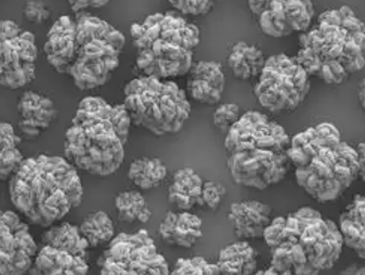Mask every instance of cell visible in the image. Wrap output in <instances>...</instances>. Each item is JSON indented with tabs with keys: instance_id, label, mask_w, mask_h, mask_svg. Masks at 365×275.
<instances>
[{
	"instance_id": "1",
	"label": "cell",
	"mask_w": 365,
	"mask_h": 275,
	"mask_svg": "<svg viewBox=\"0 0 365 275\" xmlns=\"http://www.w3.org/2000/svg\"><path fill=\"white\" fill-rule=\"evenodd\" d=\"M262 239L271 268L294 275H320L334 268L344 249L337 224L309 206L273 218Z\"/></svg>"
},
{
	"instance_id": "2",
	"label": "cell",
	"mask_w": 365,
	"mask_h": 275,
	"mask_svg": "<svg viewBox=\"0 0 365 275\" xmlns=\"http://www.w3.org/2000/svg\"><path fill=\"white\" fill-rule=\"evenodd\" d=\"M130 125L123 104L112 105L100 97L83 98L66 133L64 157L86 174H115L124 162Z\"/></svg>"
},
{
	"instance_id": "3",
	"label": "cell",
	"mask_w": 365,
	"mask_h": 275,
	"mask_svg": "<svg viewBox=\"0 0 365 275\" xmlns=\"http://www.w3.org/2000/svg\"><path fill=\"white\" fill-rule=\"evenodd\" d=\"M11 203L35 226L50 228L83 202L78 170L62 156L26 158L9 179Z\"/></svg>"
},
{
	"instance_id": "4",
	"label": "cell",
	"mask_w": 365,
	"mask_h": 275,
	"mask_svg": "<svg viewBox=\"0 0 365 275\" xmlns=\"http://www.w3.org/2000/svg\"><path fill=\"white\" fill-rule=\"evenodd\" d=\"M130 35L141 76L170 81L189 74L194 49L201 41L199 27L176 11L153 14L133 23Z\"/></svg>"
},
{
	"instance_id": "5",
	"label": "cell",
	"mask_w": 365,
	"mask_h": 275,
	"mask_svg": "<svg viewBox=\"0 0 365 275\" xmlns=\"http://www.w3.org/2000/svg\"><path fill=\"white\" fill-rule=\"evenodd\" d=\"M76 56L66 75L79 90H93L110 81L124 49V34L91 14H76Z\"/></svg>"
},
{
	"instance_id": "6",
	"label": "cell",
	"mask_w": 365,
	"mask_h": 275,
	"mask_svg": "<svg viewBox=\"0 0 365 275\" xmlns=\"http://www.w3.org/2000/svg\"><path fill=\"white\" fill-rule=\"evenodd\" d=\"M124 105L131 124L158 137L177 133L191 114L185 90L173 81L139 76L127 83Z\"/></svg>"
},
{
	"instance_id": "7",
	"label": "cell",
	"mask_w": 365,
	"mask_h": 275,
	"mask_svg": "<svg viewBox=\"0 0 365 275\" xmlns=\"http://www.w3.org/2000/svg\"><path fill=\"white\" fill-rule=\"evenodd\" d=\"M359 176L358 153L345 141L339 147H321L306 167L295 170L297 185L319 203L341 199Z\"/></svg>"
},
{
	"instance_id": "8",
	"label": "cell",
	"mask_w": 365,
	"mask_h": 275,
	"mask_svg": "<svg viewBox=\"0 0 365 275\" xmlns=\"http://www.w3.org/2000/svg\"><path fill=\"white\" fill-rule=\"evenodd\" d=\"M310 77L296 61L284 53L266 59L254 95L260 105L271 113L293 112L310 93Z\"/></svg>"
},
{
	"instance_id": "9",
	"label": "cell",
	"mask_w": 365,
	"mask_h": 275,
	"mask_svg": "<svg viewBox=\"0 0 365 275\" xmlns=\"http://www.w3.org/2000/svg\"><path fill=\"white\" fill-rule=\"evenodd\" d=\"M100 275H170L166 258L147 230L120 233L98 261Z\"/></svg>"
},
{
	"instance_id": "10",
	"label": "cell",
	"mask_w": 365,
	"mask_h": 275,
	"mask_svg": "<svg viewBox=\"0 0 365 275\" xmlns=\"http://www.w3.org/2000/svg\"><path fill=\"white\" fill-rule=\"evenodd\" d=\"M88 245L78 227L64 224L48 228L41 247L31 266L30 275H88Z\"/></svg>"
},
{
	"instance_id": "11",
	"label": "cell",
	"mask_w": 365,
	"mask_h": 275,
	"mask_svg": "<svg viewBox=\"0 0 365 275\" xmlns=\"http://www.w3.org/2000/svg\"><path fill=\"white\" fill-rule=\"evenodd\" d=\"M37 56L33 33L14 21H0V86L16 90L30 85L35 78Z\"/></svg>"
},
{
	"instance_id": "12",
	"label": "cell",
	"mask_w": 365,
	"mask_h": 275,
	"mask_svg": "<svg viewBox=\"0 0 365 275\" xmlns=\"http://www.w3.org/2000/svg\"><path fill=\"white\" fill-rule=\"evenodd\" d=\"M291 167L287 154L262 150L233 152L227 160L233 182L259 191L284 180Z\"/></svg>"
},
{
	"instance_id": "13",
	"label": "cell",
	"mask_w": 365,
	"mask_h": 275,
	"mask_svg": "<svg viewBox=\"0 0 365 275\" xmlns=\"http://www.w3.org/2000/svg\"><path fill=\"white\" fill-rule=\"evenodd\" d=\"M289 145L291 137L284 127L258 111H248L241 115L225 139V147L229 153L252 150L285 153Z\"/></svg>"
},
{
	"instance_id": "14",
	"label": "cell",
	"mask_w": 365,
	"mask_h": 275,
	"mask_svg": "<svg viewBox=\"0 0 365 275\" xmlns=\"http://www.w3.org/2000/svg\"><path fill=\"white\" fill-rule=\"evenodd\" d=\"M247 5L262 32L274 38L306 33L314 16V3L309 0H258Z\"/></svg>"
},
{
	"instance_id": "15",
	"label": "cell",
	"mask_w": 365,
	"mask_h": 275,
	"mask_svg": "<svg viewBox=\"0 0 365 275\" xmlns=\"http://www.w3.org/2000/svg\"><path fill=\"white\" fill-rule=\"evenodd\" d=\"M37 251L30 228L18 214L0 210V275H24Z\"/></svg>"
},
{
	"instance_id": "16",
	"label": "cell",
	"mask_w": 365,
	"mask_h": 275,
	"mask_svg": "<svg viewBox=\"0 0 365 275\" xmlns=\"http://www.w3.org/2000/svg\"><path fill=\"white\" fill-rule=\"evenodd\" d=\"M18 130L21 139L33 141L50 128L58 118L51 98L36 91H25L18 101Z\"/></svg>"
},
{
	"instance_id": "17",
	"label": "cell",
	"mask_w": 365,
	"mask_h": 275,
	"mask_svg": "<svg viewBox=\"0 0 365 275\" xmlns=\"http://www.w3.org/2000/svg\"><path fill=\"white\" fill-rule=\"evenodd\" d=\"M339 128L331 123H321L291 138V145L287 150V158L296 170L306 167L321 147H336L341 142Z\"/></svg>"
},
{
	"instance_id": "18",
	"label": "cell",
	"mask_w": 365,
	"mask_h": 275,
	"mask_svg": "<svg viewBox=\"0 0 365 275\" xmlns=\"http://www.w3.org/2000/svg\"><path fill=\"white\" fill-rule=\"evenodd\" d=\"M43 53L54 71L66 75L76 56L75 18L61 16L53 23L43 43Z\"/></svg>"
},
{
	"instance_id": "19",
	"label": "cell",
	"mask_w": 365,
	"mask_h": 275,
	"mask_svg": "<svg viewBox=\"0 0 365 275\" xmlns=\"http://www.w3.org/2000/svg\"><path fill=\"white\" fill-rule=\"evenodd\" d=\"M226 87V75L217 61H200L193 64L187 81V95L206 105H218Z\"/></svg>"
},
{
	"instance_id": "20",
	"label": "cell",
	"mask_w": 365,
	"mask_h": 275,
	"mask_svg": "<svg viewBox=\"0 0 365 275\" xmlns=\"http://www.w3.org/2000/svg\"><path fill=\"white\" fill-rule=\"evenodd\" d=\"M271 216V206L254 199H244L231 204L228 220L235 235L244 241L262 239L264 230L272 220Z\"/></svg>"
},
{
	"instance_id": "21",
	"label": "cell",
	"mask_w": 365,
	"mask_h": 275,
	"mask_svg": "<svg viewBox=\"0 0 365 275\" xmlns=\"http://www.w3.org/2000/svg\"><path fill=\"white\" fill-rule=\"evenodd\" d=\"M158 232L167 245L191 249L203 237V222L190 212H168Z\"/></svg>"
},
{
	"instance_id": "22",
	"label": "cell",
	"mask_w": 365,
	"mask_h": 275,
	"mask_svg": "<svg viewBox=\"0 0 365 275\" xmlns=\"http://www.w3.org/2000/svg\"><path fill=\"white\" fill-rule=\"evenodd\" d=\"M348 39L343 27L318 22V26L299 35L300 48H309L323 61H339Z\"/></svg>"
},
{
	"instance_id": "23",
	"label": "cell",
	"mask_w": 365,
	"mask_h": 275,
	"mask_svg": "<svg viewBox=\"0 0 365 275\" xmlns=\"http://www.w3.org/2000/svg\"><path fill=\"white\" fill-rule=\"evenodd\" d=\"M339 233L344 246L351 249L360 259L365 257V199L356 194L339 217Z\"/></svg>"
},
{
	"instance_id": "24",
	"label": "cell",
	"mask_w": 365,
	"mask_h": 275,
	"mask_svg": "<svg viewBox=\"0 0 365 275\" xmlns=\"http://www.w3.org/2000/svg\"><path fill=\"white\" fill-rule=\"evenodd\" d=\"M203 179L191 167L181 168L175 172L168 187V201L179 212H190L195 206L201 207Z\"/></svg>"
},
{
	"instance_id": "25",
	"label": "cell",
	"mask_w": 365,
	"mask_h": 275,
	"mask_svg": "<svg viewBox=\"0 0 365 275\" xmlns=\"http://www.w3.org/2000/svg\"><path fill=\"white\" fill-rule=\"evenodd\" d=\"M257 251L245 241L225 246L216 266L220 275H254L257 272Z\"/></svg>"
},
{
	"instance_id": "26",
	"label": "cell",
	"mask_w": 365,
	"mask_h": 275,
	"mask_svg": "<svg viewBox=\"0 0 365 275\" xmlns=\"http://www.w3.org/2000/svg\"><path fill=\"white\" fill-rule=\"evenodd\" d=\"M227 63L237 78L250 81L259 77L266 63V58L259 48L239 41L231 48Z\"/></svg>"
},
{
	"instance_id": "27",
	"label": "cell",
	"mask_w": 365,
	"mask_h": 275,
	"mask_svg": "<svg viewBox=\"0 0 365 275\" xmlns=\"http://www.w3.org/2000/svg\"><path fill=\"white\" fill-rule=\"evenodd\" d=\"M21 140L14 127L0 120V181L10 179L24 160Z\"/></svg>"
},
{
	"instance_id": "28",
	"label": "cell",
	"mask_w": 365,
	"mask_h": 275,
	"mask_svg": "<svg viewBox=\"0 0 365 275\" xmlns=\"http://www.w3.org/2000/svg\"><path fill=\"white\" fill-rule=\"evenodd\" d=\"M167 177L166 165L156 157H141L129 166L128 179L140 190L160 187Z\"/></svg>"
},
{
	"instance_id": "29",
	"label": "cell",
	"mask_w": 365,
	"mask_h": 275,
	"mask_svg": "<svg viewBox=\"0 0 365 275\" xmlns=\"http://www.w3.org/2000/svg\"><path fill=\"white\" fill-rule=\"evenodd\" d=\"M78 229L89 249L108 244L115 237L113 222L104 212H91L83 219Z\"/></svg>"
},
{
	"instance_id": "30",
	"label": "cell",
	"mask_w": 365,
	"mask_h": 275,
	"mask_svg": "<svg viewBox=\"0 0 365 275\" xmlns=\"http://www.w3.org/2000/svg\"><path fill=\"white\" fill-rule=\"evenodd\" d=\"M114 204L118 219L122 222L147 224L151 220V209L145 197L139 191L129 190L120 192V194L116 195Z\"/></svg>"
},
{
	"instance_id": "31",
	"label": "cell",
	"mask_w": 365,
	"mask_h": 275,
	"mask_svg": "<svg viewBox=\"0 0 365 275\" xmlns=\"http://www.w3.org/2000/svg\"><path fill=\"white\" fill-rule=\"evenodd\" d=\"M318 22L329 23L336 26L343 27L348 34L354 33H365V25L362 20L356 16V12L348 7L339 8V9L327 10L318 16Z\"/></svg>"
},
{
	"instance_id": "32",
	"label": "cell",
	"mask_w": 365,
	"mask_h": 275,
	"mask_svg": "<svg viewBox=\"0 0 365 275\" xmlns=\"http://www.w3.org/2000/svg\"><path fill=\"white\" fill-rule=\"evenodd\" d=\"M170 275H220L216 264L203 257L180 258Z\"/></svg>"
},
{
	"instance_id": "33",
	"label": "cell",
	"mask_w": 365,
	"mask_h": 275,
	"mask_svg": "<svg viewBox=\"0 0 365 275\" xmlns=\"http://www.w3.org/2000/svg\"><path fill=\"white\" fill-rule=\"evenodd\" d=\"M365 48L356 43L354 39L348 37L344 47L343 54L339 60L347 74L358 73L365 66Z\"/></svg>"
},
{
	"instance_id": "34",
	"label": "cell",
	"mask_w": 365,
	"mask_h": 275,
	"mask_svg": "<svg viewBox=\"0 0 365 275\" xmlns=\"http://www.w3.org/2000/svg\"><path fill=\"white\" fill-rule=\"evenodd\" d=\"M241 118L240 108L235 103L220 104L214 113V125L222 133H227Z\"/></svg>"
},
{
	"instance_id": "35",
	"label": "cell",
	"mask_w": 365,
	"mask_h": 275,
	"mask_svg": "<svg viewBox=\"0 0 365 275\" xmlns=\"http://www.w3.org/2000/svg\"><path fill=\"white\" fill-rule=\"evenodd\" d=\"M170 6L180 16H204L214 9L212 0H174L168 1Z\"/></svg>"
},
{
	"instance_id": "36",
	"label": "cell",
	"mask_w": 365,
	"mask_h": 275,
	"mask_svg": "<svg viewBox=\"0 0 365 275\" xmlns=\"http://www.w3.org/2000/svg\"><path fill=\"white\" fill-rule=\"evenodd\" d=\"M227 194V189L220 182L204 181L201 207L208 210L218 209Z\"/></svg>"
},
{
	"instance_id": "37",
	"label": "cell",
	"mask_w": 365,
	"mask_h": 275,
	"mask_svg": "<svg viewBox=\"0 0 365 275\" xmlns=\"http://www.w3.org/2000/svg\"><path fill=\"white\" fill-rule=\"evenodd\" d=\"M348 74L339 61H323L322 68L317 78L324 81L325 84L339 86L343 84Z\"/></svg>"
},
{
	"instance_id": "38",
	"label": "cell",
	"mask_w": 365,
	"mask_h": 275,
	"mask_svg": "<svg viewBox=\"0 0 365 275\" xmlns=\"http://www.w3.org/2000/svg\"><path fill=\"white\" fill-rule=\"evenodd\" d=\"M295 59L309 77H318L322 68L323 60H321L316 52L309 48H300Z\"/></svg>"
},
{
	"instance_id": "39",
	"label": "cell",
	"mask_w": 365,
	"mask_h": 275,
	"mask_svg": "<svg viewBox=\"0 0 365 275\" xmlns=\"http://www.w3.org/2000/svg\"><path fill=\"white\" fill-rule=\"evenodd\" d=\"M23 16L29 22L41 24L49 20L51 11L43 1H27L23 7Z\"/></svg>"
},
{
	"instance_id": "40",
	"label": "cell",
	"mask_w": 365,
	"mask_h": 275,
	"mask_svg": "<svg viewBox=\"0 0 365 275\" xmlns=\"http://www.w3.org/2000/svg\"><path fill=\"white\" fill-rule=\"evenodd\" d=\"M108 1H101V0H81V1H68L71 10L75 14H83V10L88 8H102L108 5Z\"/></svg>"
},
{
	"instance_id": "41",
	"label": "cell",
	"mask_w": 365,
	"mask_h": 275,
	"mask_svg": "<svg viewBox=\"0 0 365 275\" xmlns=\"http://www.w3.org/2000/svg\"><path fill=\"white\" fill-rule=\"evenodd\" d=\"M356 153H358L359 166H360V176L359 178L364 181L365 179V145L363 142L359 143L356 147Z\"/></svg>"
},
{
	"instance_id": "42",
	"label": "cell",
	"mask_w": 365,
	"mask_h": 275,
	"mask_svg": "<svg viewBox=\"0 0 365 275\" xmlns=\"http://www.w3.org/2000/svg\"><path fill=\"white\" fill-rule=\"evenodd\" d=\"M339 275H365V268L363 264H352L341 270Z\"/></svg>"
},
{
	"instance_id": "43",
	"label": "cell",
	"mask_w": 365,
	"mask_h": 275,
	"mask_svg": "<svg viewBox=\"0 0 365 275\" xmlns=\"http://www.w3.org/2000/svg\"><path fill=\"white\" fill-rule=\"evenodd\" d=\"M254 275H294L293 273L289 272H277V271L273 270L271 266L269 268L264 269V270L257 271Z\"/></svg>"
},
{
	"instance_id": "44",
	"label": "cell",
	"mask_w": 365,
	"mask_h": 275,
	"mask_svg": "<svg viewBox=\"0 0 365 275\" xmlns=\"http://www.w3.org/2000/svg\"><path fill=\"white\" fill-rule=\"evenodd\" d=\"M364 81H361L360 86H359V102H360L361 106L364 108L365 105V89H364Z\"/></svg>"
}]
</instances>
